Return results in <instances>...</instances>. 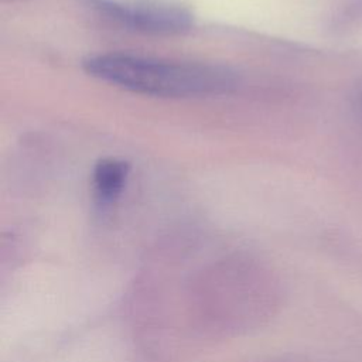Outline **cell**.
<instances>
[{
  "mask_svg": "<svg viewBox=\"0 0 362 362\" xmlns=\"http://www.w3.org/2000/svg\"><path fill=\"white\" fill-rule=\"evenodd\" d=\"M96 11L130 30L153 35L188 31L192 14L182 6L163 0H86Z\"/></svg>",
  "mask_w": 362,
  "mask_h": 362,
  "instance_id": "cell-2",
  "label": "cell"
},
{
  "mask_svg": "<svg viewBox=\"0 0 362 362\" xmlns=\"http://www.w3.org/2000/svg\"><path fill=\"white\" fill-rule=\"evenodd\" d=\"M356 102H358V109H359V112H361V115H362V83H361V86L358 88Z\"/></svg>",
  "mask_w": 362,
  "mask_h": 362,
  "instance_id": "cell-4",
  "label": "cell"
},
{
  "mask_svg": "<svg viewBox=\"0 0 362 362\" xmlns=\"http://www.w3.org/2000/svg\"><path fill=\"white\" fill-rule=\"evenodd\" d=\"M129 164L119 158H102L96 163L92 174L95 198L100 205L115 202L127 181Z\"/></svg>",
  "mask_w": 362,
  "mask_h": 362,
  "instance_id": "cell-3",
  "label": "cell"
},
{
  "mask_svg": "<svg viewBox=\"0 0 362 362\" xmlns=\"http://www.w3.org/2000/svg\"><path fill=\"white\" fill-rule=\"evenodd\" d=\"M82 66L96 79L156 98L219 96L238 86L235 71L225 65L133 52L93 54L83 59Z\"/></svg>",
  "mask_w": 362,
  "mask_h": 362,
  "instance_id": "cell-1",
  "label": "cell"
}]
</instances>
